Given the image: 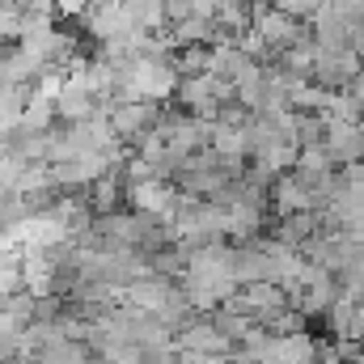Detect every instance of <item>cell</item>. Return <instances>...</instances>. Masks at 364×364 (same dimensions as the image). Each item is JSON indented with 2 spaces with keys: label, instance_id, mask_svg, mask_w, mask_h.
<instances>
[{
  "label": "cell",
  "instance_id": "cell-2",
  "mask_svg": "<svg viewBox=\"0 0 364 364\" xmlns=\"http://www.w3.org/2000/svg\"><path fill=\"white\" fill-rule=\"evenodd\" d=\"M170 64L178 77H208L212 73V43H186L170 51Z\"/></svg>",
  "mask_w": 364,
  "mask_h": 364
},
{
  "label": "cell",
  "instance_id": "cell-1",
  "mask_svg": "<svg viewBox=\"0 0 364 364\" xmlns=\"http://www.w3.org/2000/svg\"><path fill=\"white\" fill-rule=\"evenodd\" d=\"M360 68H364V55L356 51V47H318L314 81L326 85V90H343Z\"/></svg>",
  "mask_w": 364,
  "mask_h": 364
},
{
  "label": "cell",
  "instance_id": "cell-3",
  "mask_svg": "<svg viewBox=\"0 0 364 364\" xmlns=\"http://www.w3.org/2000/svg\"><path fill=\"white\" fill-rule=\"evenodd\" d=\"M343 90H348V93H352V97H356V102L364 106V68L356 73V77H352V81H348V85H343Z\"/></svg>",
  "mask_w": 364,
  "mask_h": 364
}]
</instances>
